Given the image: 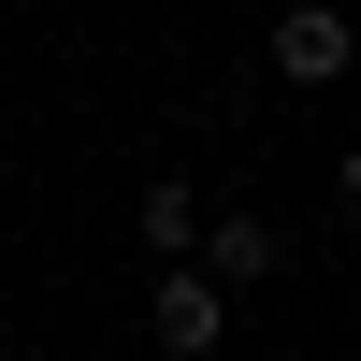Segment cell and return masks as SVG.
<instances>
[{"instance_id":"6da1fadb","label":"cell","mask_w":361,"mask_h":361,"mask_svg":"<svg viewBox=\"0 0 361 361\" xmlns=\"http://www.w3.org/2000/svg\"><path fill=\"white\" fill-rule=\"evenodd\" d=\"M145 347L159 361H217L231 347V289L202 275V260H159V275H145Z\"/></svg>"},{"instance_id":"7a4b0ae2","label":"cell","mask_w":361,"mask_h":361,"mask_svg":"<svg viewBox=\"0 0 361 361\" xmlns=\"http://www.w3.org/2000/svg\"><path fill=\"white\" fill-rule=\"evenodd\" d=\"M260 58H275V87H333L347 58H361V29H347V0H289Z\"/></svg>"},{"instance_id":"3957f363","label":"cell","mask_w":361,"mask_h":361,"mask_svg":"<svg viewBox=\"0 0 361 361\" xmlns=\"http://www.w3.org/2000/svg\"><path fill=\"white\" fill-rule=\"evenodd\" d=\"M202 275H217L231 304H246V289H275V275H289V231H275V217H246V202H231V217H202Z\"/></svg>"},{"instance_id":"277c9868","label":"cell","mask_w":361,"mask_h":361,"mask_svg":"<svg viewBox=\"0 0 361 361\" xmlns=\"http://www.w3.org/2000/svg\"><path fill=\"white\" fill-rule=\"evenodd\" d=\"M159 260H202V188H145V275Z\"/></svg>"},{"instance_id":"5b68a950","label":"cell","mask_w":361,"mask_h":361,"mask_svg":"<svg viewBox=\"0 0 361 361\" xmlns=\"http://www.w3.org/2000/svg\"><path fill=\"white\" fill-rule=\"evenodd\" d=\"M333 188H347V202H361V145H347V159H333Z\"/></svg>"},{"instance_id":"8992f818","label":"cell","mask_w":361,"mask_h":361,"mask_svg":"<svg viewBox=\"0 0 361 361\" xmlns=\"http://www.w3.org/2000/svg\"><path fill=\"white\" fill-rule=\"evenodd\" d=\"M347 29H361V0H347Z\"/></svg>"}]
</instances>
